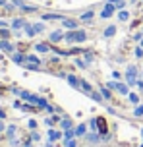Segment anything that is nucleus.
Listing matches in <instances>:
<instances>
[{"instance_id":"1","label":"nucleus","mask_w":143,"mask_h":147,"mask_svg":"<svg viewBox=\"0 0 143 147\" xmlns=\"http://www.w3.org/2000/svg\"><path fill=\"white\" fill-rule=\"evenodd\" d=\"M97 126H99V132H101V134H106V132H108V126H106V120H105L103 116H99V118H97Z\"/></svg>"},{"instance_id":"2","label":"nucleus","mask_w":143,"mask_h":147,"mask_svg":"<svg viewBox=\"0 0 143 147\" xmlns=\"http://www.w3.org/2000/svg\"><path fill=\"white\" fill-rule=\"evenodd\" d=\"M46 68H52V70H62V64H60V62H56V60H52V62H46Z\"/></svg>"}]
</instances>
